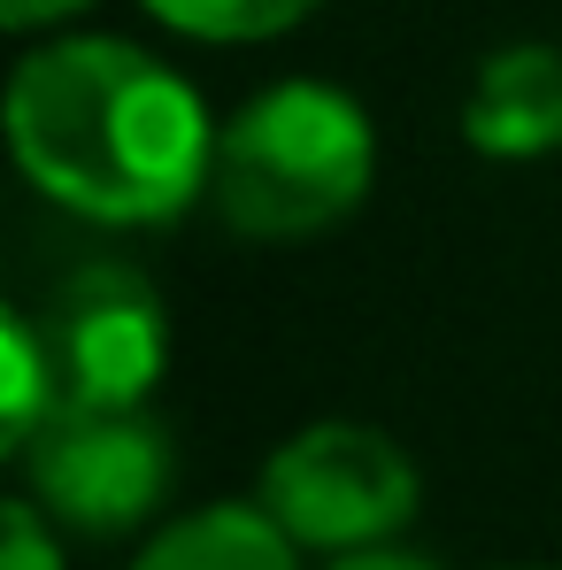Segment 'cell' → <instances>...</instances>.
<instances>
[{
  "instance_id": "cell-1",
  "label": "cell",
  "mask_w": 562,
  "mask_h": 570,
  "mask_svg": "<svg viewBox=\"0 0 562 570\" xmlns=\"http://www.w3.org/2000/svg\"><path fill=\"white\" fill-rule=\"evenodd\" d=\"M23 178L93 224H170L208 193L216 131L186 78L124 39H62L8 86Z\"/></svg>"
},
{
  "instance_id": "cell-2",
  "label": "cell",
  "mask_w": 562,
  "mask_h": 570,
  "mask_svg": "<svg viewBox=\"0 0 562 570\" xmlns=\"http://www.w3.org/2000/svg\"><path fill=\"white\" fill-rule=\"evenodd\" d=\"M377 170L371 116L339 86H270L216 131L208 193L247 239H308L363 208Z\"/></svg>"
},
{
  "instance_id": "cell-3",
  "label": "cell",
  "mask_w": 562,
  "mask_h": 570,
  "mask_svg": "<svg viewBox=\"0 0 562 570\" xmlns=\"http://www.w3.org/2000/svg\"><path fill=\"white\" fill-rule=\"evenodd\" d=\"M263 509L293 532V548H377L416 517V471L371 424H308L293 432L270 471Z\"/></svg>"
},
{
  "instance_id": "cell-4",
  "label": "cell",
  "mask_w": 562,
  "mask_h": 570,
  "mask_svg": "<svg viewBox=\"0 0 562 570\" xmlns=\"http://www.w3.org/2000/svg\"><path fill=\"white\" fill-rule=\"evenodd\" d=\"M31 501L78 532H131L170 493V432L147 409H55L23 440Z\"/></svg>"
},
{
  "instance_id": "cell-5",
  "label": "cell",
  "mask_w": 562,
  "mask_h": 570,
  "mask_svg": "<svg viewBox=\"0 0 562 570\" xmlns=\"http://www.w3.org/2000/svg\"><path fill=\"white\" fill-rule=\"evenodd\" d=\"M39 340L55 363V409H147L170 363L162 301L131 263H78L55 285Z\"/></svg>"
},
{
  "instance_id": "cell-6",
  "label": "cell",
  "mask_w": 562,
  "mask_h": 570,
  "mask_svg": "<svg viewBox=\"0 0 562 570\" xmlns=\"http://www.w3.org/2000/svg\"><path fill=\"white\" fill-rule=\"evenodd\" d=\"M463 131L493 163H532L562 147V55L555 47H501L477 62L463 100Z\"/></svg>"
},
{
  "instance_id": "cell-7",
  "label": "cell",
  "mask_w": 562,
  "mask_h": 570,
  "mask_svg": "<svg viewBox=\"0 0 562 570\" xmlns=\"http://www.w3.org/2000/svg\"><path fill=\"white\" fill-rule=\"evenodd\" d=\"M131 570H300V563H293V532L270 509L224 501V509H200L186 524H170Z\"/></svg>"
},
{
  "instance_id": "cell-8",
  "label": "cell",
  "mask_w": 562,
  "mask_h": 570,
  "mask_svg": "<svg viewBox=\"0 0 562 570\" xmlns=\"http://www.w3.org/2000/svg\"><path fill=\"white\" fill-rule=\"evenodd\" d=\"M0 347H8V379H0V424H8V448L23 455V440L55 416V363H47V340L23 308L0 316Z\"/></svg>"
},
{
  "instance_id": "cell-9",
  "label": "cell",
  "mask_w": 562,
  "mask_h": 570,
  "mask_svg": "<svg viewBox=\"0 0 562 570\" xmlns=\"http://www.w3.org/2000/svg\"><path fill=\"white\" fill-rule=\"evenodd\" d=\"M170 31L186 39H216V47H239V39H278L300 16H316L324 0H147Z\"/></svg>"
},
{
  "instance_id": "cell-10",
  "label": "cell",
  "mask_w": 562,
  "mask_h": 570,
  "mask_svg": "<svg viewBox=\"0 0 562 570\" xmlns=\"http://www.w3.org/2000/svg\"><path fill=\"white\" fill-rule=\"evenodd\" d=\"M0 570H62L47 524H39V501H8V563Z\"/></svg>"
},
{
  "instance_id": "cell-11",
  "label": "cell",
  "mask_w": 562,
  "mask_h": 570,
  "mask_svg": "<svg viewBox=\"0 0 562 570\" xmlns=\"http://www.w3.org/2000/svg\"><path fill=\"white\" fill-rule=\"evenodd\" d=\"M78 8H93V0H0V16H8L16 31H31V23H62V16H78Z\"/></svg>"
},
{
  "instance_id": "cell-12",
  "label": "cell",
  "mask_w": 562,
  "mask_h": 570,
  "mask_svg": "<svg viewBox=\"0 0 562 570\" xmlns=\"http://www.w3.org/2000/svg\"><path fill=\"white\" fill-rule=\"evenodd\" d=\"M332 570H432V563H424V556H401V548H385V540H377V548H347Z\"/></svg>"
}]
</instances>
